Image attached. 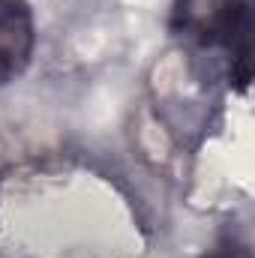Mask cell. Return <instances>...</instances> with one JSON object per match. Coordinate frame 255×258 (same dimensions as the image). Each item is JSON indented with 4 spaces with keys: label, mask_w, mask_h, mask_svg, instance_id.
<instances>
[{
    "label": "cell",
    "mask_w": 255,
    "mask_h": 258,
    "mask_svg": "<svg viewBox=\"0 0 255 258\" xmlns=\"http://www.w3.org/2000/svg\"><path fill=\"white\" fill-rule=\"evenodd\" d=\"M27 48L30 24L24 6L15 0H0V78L18 72V66L27 60Z\"/></svg>",
    "instance_id": "1"
}]
</instances>
